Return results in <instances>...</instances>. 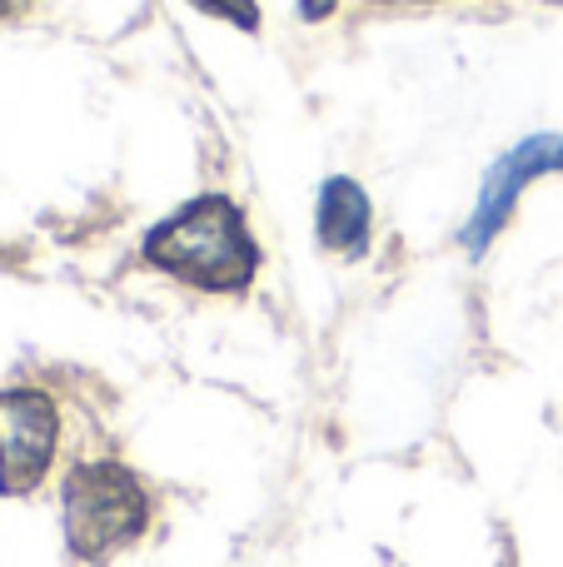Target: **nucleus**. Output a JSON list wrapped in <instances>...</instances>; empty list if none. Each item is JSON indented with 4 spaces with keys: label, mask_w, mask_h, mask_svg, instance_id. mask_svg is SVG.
Wrapping results in <instances>:
<instances>
[{
    "label": "nucleus",
    "mask_w": 563,
    "mask_h": 567,
    "mask_svg": "<svg viewBox=\"0 0 563 567\" xmlns=\"http://www.w3.org/2000/svg\"><path fill=\"white\" fill-rule=\"evenodd\" d=\"M145 265L199 293H245L259 275V245L235 199L199 195L145 235Z\"/></svg>",
    "instance_id": "1"
},
{
    "label": "nucleus",
    "mask_w": 563,
    "mask_h": 567,
    "mask_svg": "<svg viewBox=\"0 0 563 567\" xmlns=\"http://www.w3.org/2000/svg\"><path fill=\"white\" fill-rule=\"evenodd\" d=\"M150 513H155V503L125 463L90 458L65 473L60 518H65V543L80 563L100 567L135 538H145Z\"/></svg>",
    "instance_id": "2"
},
{
    "label": "nucleus",
    "mask_w": 563,
    "mask_h": 567,
    "mask_svg": "<svg viewBox=\"0 0 563 567\" xmlns=\"http://www.w3.org/2000/svg\"><path fill=\"white\" fill-rule=\"evenodd\" d=\"M559 169H563V135H529V140H519L514 150H504V155L489 165L484 185H479L474 209H469L464 229H459V245H464L469 255H484L499 239V229L509 225V215H514V205L524 199V189L544 175H559Z\"/></svg>",
    "instance_id": "3"
},
{
    "label": "nucleus",
    "mask_w": 563,
    "mask_h": 567,
    "mask_svg": "<svg viewBox=\"0 0 563 567\" xmlns=\"http://www.w3.org/2000/svg\"><path fill=\"white\" fill-rule=\"evenodd\" d=\"M60 413L40 389H0V493L25 498L55 463Z\"/></svg>",
    "instance_id": "4"
},
{
    "label": "nucleus",
    "mask_w": 563,
    "mask_h": 567,
    "mask_svg": "<svg viewBox=\"0 0 563 567\" xmlns=\"http://www.w3.org/2000/svg\"><path fill=\"white\" fill-rule=\"evenodd\" d=\"M369 195L359 179L349 175H329L319 185V205H315V239L339 259H359L369 249Z\"/></svg>",
    "instance_id": "5"
},
{
    "label": "nucleus",
    "mask_w": 563,
    "mask_h": 567,
    "mask_svg": "<svg viewBox=\"0 0 563 567\" xmlns=\"http://www.w3.org/2000/svg\"><path fill=\"white\" fill-rule=\"evenodd\" d=\"M195 10H205V16L225 20V25H239V30H259V6L255 0H190Z\"/></svg>",
    "instance_id": "6"
},
{
    "label": "nucleus",
    "mask_w": 563,
    "mask_h": 567,
    "mask_svg": "<svg viewBox=\"0 0 563 567\" xmlns=\"http://www.w3.org/2000/svg\"><path fill=\"white\" fill-rule=\"evenodd\" d=\"M335 10H339V0H299V20H325Z\"/></svg>",
    "instance_id": "7"
},
{
    "label": "nucleus",
    "mask_w": 563,
    "mask_h": 567,
    "mask_svg": "<svg viewBox=\"0 0 563 567\" xmlns=\"http://www.w3.org/2000/svg\"><path fill=\"white\" fill-rule=\"evenodd\" d=\"M25 10H30V0H0V20H16Z\"/></svg>",
    "instance_id": "8"
},
{
    "label": "nucleus",
    "mask_w": 563,
    "mask_h": 567,
    "mask_svg": "<svg viewBox=\"0 0 563 567\" xmlns=\"http://www.w3.org/2000/svg\"><path fill=\"white\" fill-rule=\"evenodd\" d=\"M375 6H439V0H375Z\"/></svg>",
    "instance_id": "9"
},
{
    "label": "nucleus",
    "mask_w": 563,
    "mask_h": 567,
    "mask_svg": "<svg viewBox=\"0 0 563 567\" xmlns=\"http://www.w3.org/2000/svg\"><path fill=\"white\" fill-rule=\"evenodd\" d=\"M559 6H563V0H559Z\"/></svg>",
    "instance_id": "10"
}]
</instances>
